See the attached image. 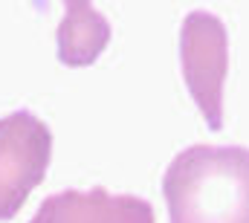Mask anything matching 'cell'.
I'll return each mask as SVG.
<instances>
[{
  "mask_svg": "<svg viewBox=\"0 0 249 223\" xmlns=\"http://www.w3.org/2000/svg\"><path fill=\"white\" fill-rule=\"evenodd\" d=\"M171 223H249V148L191 145L162 177Z\"/></svg>",
  "mask_w": 249,
  "mask_h": 223,
  "instance_id": "6da1fadb",
  "label": "cell"
},
{
  "mask_svg": "<svg viewBox=\"0 0 249 223\" xmlns=\"http://www.w3.org/2000/svg\"><path fill=\"white\" fill-rule=\"evenodd\" d=\"M180 67L209 130L223 128V84L229 73V35L220 18L188 12L180 26Z\"/></svg>",
  "mask_w": 249,
  "mask_h": 223,
  "instance_id": "7a4b0ae2",
  "label": "cell"
},
{
  "mask_svg": "<svg viewBox=\"0 0 249 223\" xmlns=\"http://www.w3.org/2000/svg\"><path fill=\"white\" fill-rule=\"evenodd\" d=\"M53 160V130L32 111L0 119V221H12L32 188L47 177Z\"/></svg>",
  "mask_w": 249,
  "mask_h": 223,
  "instance_id": "3957f363",
  "label": "cell"
},
{
  "mask_svg": "<svg viewBox=\"0 0 249 223\" xmlns=\"http://www.w3.org/2000/svg\"><path fill=\"white\" fill-rule=\"evenodd\" d=\"M29 223H157L154 206L136 194H110L107 188H67L50 194Z\"/></svg>",
  "mask_w": 249,
  "mask_h": 223,
  "instance_id": "277c9868",
  "label": "cell"
},
{
  "mask_svg": "<svg viewBox=\"0 0 249 223\" xmlns=\"http://www.w3.org/2000/svg\"><path fill=\"white\" fill-rule=\"evenodd\" d=\"M110 23L93 3H67L58 26V61L67 67H87L105 53Z\"/></svg>",
  "mask_w": 249,
  "mask_h": 223,
  "instance_id": "5b68a950",
  "label": "cell"
}]
</instances>
